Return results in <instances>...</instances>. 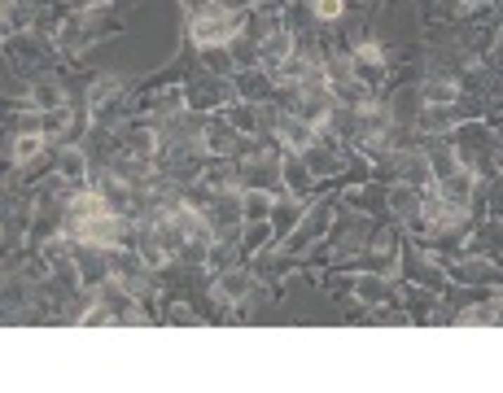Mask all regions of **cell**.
<instances>
[{
	"mask_svg": "<svg viewBox=\"0 0 503 393\" xmlns=\"http://www.w3.org/2000/svg\"><path fill=\"white\" fill-rule=\"evenodd\" d=\"M219 31H228V18H223V13L206 18V22L197 27V39H219Z\"/></svg>",
	"mask_w": 503,
	"mask_h": 393,
	"instance_id": "cell-1",
	"label": "cell"
},
{
	"mask_svg": "<svg viewBox=\"0 0 503 393\" xmlns=\"http://www.w3.org/2000/svg\"><path fill=\"white\" fill-rule=\"evenodd\" d=\"M320 13H324V18H337L341 5H337V0H320Z\"/></svg>",
	"mask_w": 503,
	"mask_h": 393,
	"instance_id": "cell-2",
	"label": "cell"
}]
</instances>
